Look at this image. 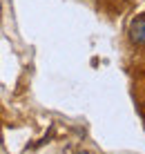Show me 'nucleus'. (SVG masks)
<instances>
[{
  "label": "nucleus",
  "instance_id": "nucleus-2",
  "mask_svg": "<svg viewBox=\"0 0 145 154\" xmlns=\"http://www.w3.org/2000/svg\"><path fill=\"white\" fill-rule=\"evenodd\" d=\"M80 154H87V152H80Z\"/></svg>",
  "mask_w": 145,
  "mask_h": 154
},
{
  "label": "nucleus",
  "instance_id": "nucleus-1",
  "mask_svg": "<svg viewBox=\"0 0 145 154\" xmlns=\"http://www.w3.org/2000/svg\"><path fill=\"white\" fill-rule=\"evenodd\" d=\"M130 38L136 45H145V16H136L130 23Z\"/></svg>",
  "mask_w": 145,
  "mask_h": 154
}]
</instances>
